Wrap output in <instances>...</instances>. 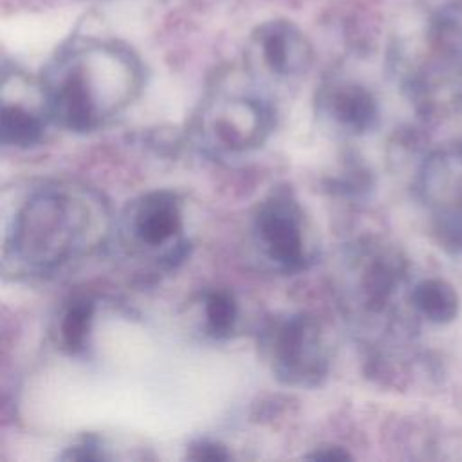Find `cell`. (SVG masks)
<instances>
[{"mask_svg":"<svg viewBox=\"0 0 462 462\" xmlns=\"http://www.w3.org/2000/svg\"><path fill=\"white\" fill-rule=\"evenodd\" d=\"M420 182L439 245L462 254V144L430 155Z\"/></svg>","mask_w":462,"mask_h":462,"instance_id":"obj_1","label":"cell"},{"mask_svg":"<svg viewBox=\"0 0 462 462\" xmlns=\"http://www.w3.org/2000/svg\"><path fill=\"white\" fill-rule=\"evenodd\" d=\"M253 45L263 63L278 74L301 69L309 58V43L305 36L287 20L262 23L253 34Z\"/></svg>","mask_w":462,"mask_h":462,"instance_id":"obj_2","label":"cell"},{"mask_svg":"<svg viewBox=\"0 0 462 462\" xmlns=\"http://www.w3.org/2000/svg\"><path fill=\"white\" fill-rule=\"evenodd\" d=\"M411 301L428 321L437 325L451 323L460 312L457 289L440 278H428L417 283L411 292Z\"/></svg>","mask_w":462,"mask_h":462,"instance_id":"obj_3","label":"cell"},{"mask_svg":"<svg viewBox=\"0 0 462 462\" xmlns=\"http://www.w3.org/2000/svg\"><path fill=\"white\" fill-rule=\"evenodd\" d=\"M260 227L271 247L273 256L287 263L300 260L301 238L292 217L280 209H269L263 213Z\"/></svg>","mask_w":462,"mask_h":462,"instance_id":"obj_4","label":"cell"},{"mask_svg":"<svg viewBox=\"0 0 462 462\" xmlns=\"http://www.w3.org/2000/svg\"><path fill=\"white\" fill-rule=\"evenodd\" d=\"M336 112L341 121L357 130L370 128L375 121V103L372 96L359 87H348L337 92Z\"/></svg>","mask_w":462,"mask_h":462,"instance_id":"obj_5","label":"cell"},{"mask_svg":"<svg viewBox=\"0 0 462 462\" xmlns=\"http://www.w3.org/2000/svg\"><path fill=\"white\" fill-rule=\"evenodd\" d=\"M179 229V213L170 200H161L146 208L139 220L141 236L148 244H161Z\"/></svg>","mask_w":462,"mask_h":462,"instance_id":"obj_6","label":"cell"},{"mask_svg":"<svg viewBox=\"0 0 462 462\" xmlns=\"http://www.w3.org/2000/svg\"><path fill=\"white\" fill-rule=\"evenodd\" d=\"M42 134L40 121L18 106H5L2 114V135L5 143L27 146Z\"/></svg>","mask_w":462,"mask_h":462,"instance_id":"obj_7","label":"cell"},{"mask_svg":"<svg viewBox=\"0 0 462 462\" xmlns=\"http://www.w3.org/2000/svg\"><path fill=\"white\" fill-rule=\"evenodd\" d=\"M206 312L213 330H227L235 319V301L227 292H213L208 298Z\"/></svg>","mask_w":462,"mask_h":462,"instance_id":"obj_8","label":"cell"},{"mask_svg":"<svg viewBox=\"0 0 462 462\" xmlns=\"http://www.w3.org/2000/svg\"><path fill=\"white\" fill-rule=\"evenodd\" d=\"M88 319H90V305L87 303L76 305L65 316L63 337L70 348H79L83 345V339L88 328Z\"/></svg>","mask_w":462,"mask_h":462,"instance_id":"obj_9","label":"cell"},{"mask_svg":"<svg viewBox=\"0 0 462 462\" xmlns=\"http://www.w3.org/2000/svg\"><path fill=\"white\" fill-rule=\"evenodd\" d=\"M188 457L193 460H227L229 458V455L224 451L222 446L211 444V442H202L193 446Z\"/></svg>","mask_w":462,"mask_h":462,"instance_id":"obj_10","label":"cell"},{"mask_svg":"<svg viewBox=\"0 0 462 462\" xmlns=\"http://www.w3.org/2000/svg\"><path fill=\"white\" fill-rule=\"evenodd\" d=\"M350 455L346 451H343L341 448H328L327 451H316L312 455H309V458H318V460H343V458H348Z\"/></svg>","mask_w":462,"mask_h":462,"instance_id":"obj_11","label":"cell"}]
</instances>
